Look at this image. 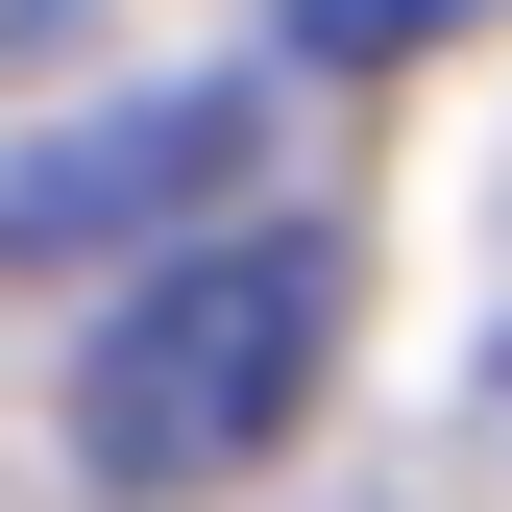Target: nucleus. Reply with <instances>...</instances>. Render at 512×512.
<instances>
[{
	"label": "nucleus",
	"instance_id": "nucleus-1",
	"mask_svg": "<svg viewBox=\"0 0 512 512\" xmlns=\"http://www.w3.org/2000/svg\"><path fill=\"white\" fill-rule=\"evenodd\" d=\"M342 366V220H220V244H147L74 342V464L98 488H244L269 439L317 415Z\"/></svg>",
	"mask_w": 512,
	"mask_h": 512
},
{
	"label": "nucleus",
	"instance_id": "nucleus-2",
	"mask_svg": "<svg viewBox=\"0 0 512 512\" xmlns=\"http://www.w3.org/2000/svg\"><path fill=\"white\" fill-rule=\"evenodd\" d=\"M244 74H171V98H98V122H49V147H0V269H98V244H171V220H220L244 196Z\"/></svg>",
	"mask_w": 512,
	"mask_h": 512
},
{
	"label": "nucleus",
	"instance_id": "nucleus-3",
	"mask_svg": "<svg viewBox=\"0 0 512 512\" xmlns=\"http://www.w3.org/2000/svg\"><path fill=\"white\" fill-rule=\"evenodd\" d=\"M439 25H488V0H293V49H317V74H415Z\"/></svg>",
	"mask_w": 512,
	"mask_h": 512
}]
</instances>
